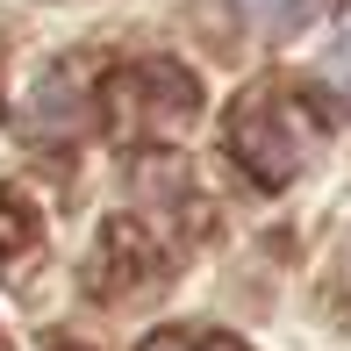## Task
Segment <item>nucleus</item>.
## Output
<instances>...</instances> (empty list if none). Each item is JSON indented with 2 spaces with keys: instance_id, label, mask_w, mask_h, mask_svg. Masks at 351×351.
<instances>
[{
  "instance_id": "f257e3e1",
  "label": "nucleus",
  "mask_w": 351,
  "mask_h": 351,
  "mask_svg": "<svg viewBox=\"0 0 351 351\" xmlns=\"http://www.w3.org/2000/svg\"><path fill=\"white\" fill-rule=\"evenodd\" d=\"M323 136H330V122L315 115V101H308L301 86H280V79L251 86L244 101L230 108V158H237L258 186L301 180V165L323 151Z\"/></svg>"
},
{
  "instance_id": "f03ea898",
  "label": "nucleus",
  "mask_w": 351,
  "mask_h": 351,
  "mask_svg": "<svg viewBox=\"0 0 351 351\" xmlns=\"http://www.w3.org/2000/svg\"><path fill=\"white\" fill-rule=\"evenodd\" d=\"M108 108H115V130L130 143H165V136H180L194 122L201 86L180 65H165V58H143V65H130L108 86Z\"/></svg>"
},
{
  "instance_id": "7ed1b4c3",
  "label": "nucleus",
  "mask_w": 351,
  "mask_h": 351,
  "mask_svg": "<svg viewBox=\"0 0 351 351\" xmlns=\"http://www.w3.org/2000/svg\"><path fill=\"white\" fill-rule=\"evenodd\" d=\"M29 237H36V208H29L14 186H0V258H8V251H22Z\"/></svg>"
},
{
  "instance_id": "20e7f679",
  "label": "nucleus",
  "mask_w": 351,
  "mask_h": 351,
  "mask_svg": "<svg viewBox=\"0 0 351 351\" xmlns=\"http://www.w3.org/2000/svg\"><path fill=\"white\" fill-rule=\"evenodd\" d=\"M143 351H244V344L222 337V330H158Z\"/></svg>"
},
{
  "instance_id": "39448f33",
  "label": "nucleus",
  "mask_w": 351,
  "mask_h": 351,
  "mask_svg": "<svg viewBox=\"0 0 351 351\" xmlns=\"http://www.w3.org/2000/svg\"><path fill=\"white\" fill-rule=\"evenodd\" d=\"M58 351H72V344H58Z\"/></svg>"
}]
</instances>
